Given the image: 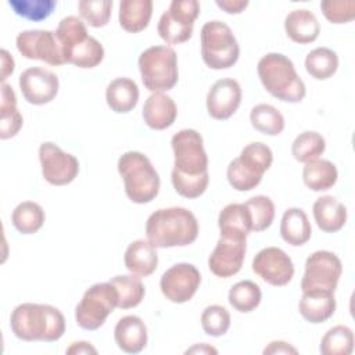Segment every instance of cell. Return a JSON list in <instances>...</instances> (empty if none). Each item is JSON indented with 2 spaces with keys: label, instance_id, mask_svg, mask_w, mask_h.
Masks as SVG:
<instances>
[{
  "label": "cell",
  "instance_id": "2",
  "mask_svg": "<svg viewBox=\"0 0 355 355\" xmlns=\"http://www.w3.org/2000/svg\"><path fill=\"white\" fill-rule=\"evenodd\" d=\"M14 336L24 341H57L65 331L61 311L47 304L25 302L14 308L10 316Z\"/></svg>",
  "mask_w": 355,
  "mask_h": 355
},
{
  "label": "cell",
  "instance_id": "25",
  "mask_svg": "<svg viewBox=\"0 0 355 355\" xmlns=\"http://www.w3.org/2000/svg\"><path fill=\"white\" fill-rule=\"evenodd\" d=\"M139 96L140 92L136 82L129 78H116L111 80L105 90V101L116 114L132 111L139 101Z\"/></svg>",
  "mask_w": 355,
  "mask_h": 355
},
{
  "label": "cell",
  "instance_id": "30",
  "mask_svg": "<svg viewBox=\"0 0 355 355\" xmlns=\"http://www.w3.org/2000/svg\"><path fill=\"white\" fill-rule=\"evenodd\" d=\"M338 68V55L329 47H316L306 54L305 69L316 80L331 78Z\"/></svg>",
  "mask_w": 355,
  "mask_h": 355
},
{
  "label": "cell",
  "instance_id": "10",
  "mask_svg": "<svg viewBox=\"0 0 355 355\" xmlns=\"http://www.w3.org/2000/svg\"><path fill=\"white\" fill-rule=\"evenodd\" d=\"M341 273L343 263L334 252L326 250L315 251L305 261V272L301 280V290L334 293Z\"/></svg>",
  "mask_w": 355,
  "mask_h": 355
},
{
  "label": "cell",
  "instance_id": "15",
  "mask_svg": "<svg viewBox=\"0 0 355 355\" xmlns=\"http://www.w3.org/2000/svg\"><path fill=\"white\" fill-rule=\"evenodd\" d=\"M19 89L24 98L33 105H43L53 101L58 93V78L55 73L32 67L19 75Z\"/></svg>",
  "mask_w": 355,
  "mask_h": 355
},
{
  "label": "cell",
  "instance_id": "49",
  "mask_svg": "<svg viewBox=\"0 0 355 355\" xmlns=\"http://www.w3.org/2000/svg\"><path fill=\"white\" fill-rule=\"evenodd\" d=\"M67 354H97V349L87 341H76L67 348Z\"/></svg>",
  "mask_w": 355,
  "mask_h": 355
},
{
  "label": "cell",
  "instance_id": "37",
  "mask_svg": "<svg viewBox=\"0 0 355 355\" xmlns=\"http://www.w3.org/2000/svg\"><path fill=\"white\" fill-rule=\"evenodd\" d=\"M239 159L248 169L263 176V173L270 168L273 162V154L272 150L265 143L252 141L241 150Z\"/></svg>",
  "mask_w": 355,
  "mask_h": 355
},
{
  "label": "cell",
  "instance_id": "21",
  "mask_svg": "<svg viewBox=\"0 0 355 355\" xmlns=\"http://www.w3.org/2000/svg\"><path fill=\"white\" fill-rule=\"evenodd\" d=\"M218 226L220 236L223 237L247 240V236L251 232V215L245 204H227L219 212Z\"/></svg>",
  "mask_w": 355,
  "mask_h": 355
},
{
  "label": "cell",
  "instance_id": "29",
  "mask_svg": "<svg viewBox=\"0 0 355 355\" xmlns=\"http://www.w3.org/2000/svg\"><path fill=\"white\" fill-rule=\"evenodd\" d=\"M338 178L336 165L329 159H312L302 168V180L305 186L313 191H324L331 189Z\"/></svg>",
  "mask_w": 355,
  "mask_h": 355
},
{
  "label": "cell",
  "instance_id": "27",
  "mask_svg": "<svg viewBox=\"0 0 355 355\" xmlns=\"http://www.w3.org/2000/svg\"><path fill=\"white\" fill-rule=\"evenodd\" d=\"M64 58L67 64L78 68H94L104 58V47L96 37L87 35L68 47L64 51Z\"/></svg>",
  "mask_w": 355,
  "mask_h": 355
},
{
  "label": "cell",
  "instance_id": "18",
  "mask_svg": "<svg viewBox=\"0 0 355 355\" xmlns=\"http://www.w3.org/2000/svg\"><path fill=\"white\" fill-rule=\"evenodd\" d=\"M114 338L123 352L139 354L147 345V327L139 316L128 315L116 322Z\"/></svg>",
  "mask_w": 355,
  "mask_h": 355
},
{
  "label": "cell",
  "instance_id": "22",
  "mask_svg": "<svg viewBox=\"0 0 355 355\" xmlns=\"http://www.w3.org/2000/svg\"><path fill=\"white\" fill-rule=\"evenodd\" d=\"M123 262L126 269L139 277L153 275L158 265V254L148 240H136L125 251Z\"/></svg>",
  "mask_w": 355,
  "mask_h": 355
},
{
  "label": "cell",
  "instance_id": "50",
  "mask_svg": "<svg viewBox=\"0 0 355 355\" xmlns=\"http://www.w3.org/2000/svg\"><path fill=\"white\" fill-rule=\"evenodd\" d=\"M184 354H218V349L202 343V344H197V345L186 349Z\"/></svg>",
  "mask_w": 355,
  "mask_h": 355
},
{
  "label": "cell",
  "instance_id": "7",
  "mask_svg": "<svg viewBox=\"0 0 355 355\" xmlns=\"http://www.w3.org/2000/svg\"><path fill=\"white\" fill-rule=\"evenodd\" d=\"M240 55V46L230 29L222 21H208L201 28V57L211 69H227Z\"/></svg>",
  "mask_w": 355,
  "mask_h": 355
},
{
  "label": "cell",
  "instance_id": "24",
  "mask_svg": "<svg viewBox=\"0 0 355 355\" xmlns=\"http://www.w3.org/2000/svg\"><path fill=\"white\" fill-rule=\"evenodd\" d=\"M284 29L287 36L300 44H308L318 39L320 25L315 14L309 10H293L284 19Z\"/></svg>",
  "mask_w": 355,
  "mask_h": 355
},
{
  "label": "cell",
  "instance_id": "47",
  "mask_svg": "<svg viewBox=\"0 0 355 355\" xmlns=\"http://www.w3.org/2000/svg\"><path fill=\"white\" fill-rule=\"evenodd\" d=\"M17 107V96L12 87L8 83H1V100H0V108H10Z\"/></svg>",
  "mask_w": 355,
  "mask_h": 355
},
{
  "label": "cell",
  "instance_id": "23",
  "mask_svg": "<svg viewBox=\"0 0 355 355\" xmlns=\"http://www.w3.org/2000/svg\"><path fill=\"white\" fill-rule=\"evenodd\" d=\"M312 212L318 227L324 233H336L347 222L345 205L333 196L319 197L312 205Z\"/></svg>",
  "mask_w": 355,
  "mask_h": 355
},
{
  "label": "cell",
  "instance_id": "33",
  "mask_svg": "<svg viewBox=\"0 0 355 355\" xmlns=\"http://www.w3.org/2000/svg\"><path fill=\"white\" fill-rule=\"evenodd\" d=\"M250 121L255 130L268 136H277L284 129L283 114L270 104H258L252 107Z\"/></svg>",
  "mask_w": 355,
  "mask_h": 355
},
{
  "label": "cell",
  "instance_id": "39",
  "mask_svg": "<svg viewBox=\"0 0 355 355\" xmlns=\"http://www.w3.org/2000/svg\"><path fill=\"white\" fill-rule=\"evenodd\" d=\"M12 11L33 22H40L51 15L57 1L55 0H10L8 1Z\"/></svg>",
  "mask_w": 355,
  "mask_h": 355
},
{
  "label": "cell",
  "instance_id": "5",
  "mask_svg": "<svg viewBox=\"0 0 355 355\" xmlns=\"http://www.w3.org/2000/svg\"><path fill=\"white\" fill-rule=\"evenodd\" d=\"M118 172L123 180L125 193L132 202L147 204L157 197L161 186L159 175L143 153H123L118 159Z\"/></svg>",
  "mask_w": 355,
  "mask_h": 355
},
{
  "label": "cell",
  "instance_id": "35",
  "mask_svg": "<svg viewBox=\"0 0 355 355\" xmlns=\"http://www.w3.org/2000/svg\"><path fill=\"white\" fill-rule=\"evenodd\" d=\"M354 349V333L344 324L333 326L322 337L319 351L323 355H349Z\"/></svg>",
  "mask_w": 355,
  "mask_h": 355
},
{
  "label": "cell",
  "instance_id": "31",
  "mask_svg": "<svg viewBox=\"0 0 355 355\" xmlns=\"http://www.w3.org/2000/svg\"><path fill=\"white\" fill-rule=\"evenodd\" d=\"M118 293V308L129 309L137 306L146 294V288L136 275H118L110 280Z\"/></svg>",
  "mask_w": 355,
  "mask_h": 355
},
{
  "label": "cell",
  "instance_id": "48",
  "mask_svg": "<svg viewBox=\"0 0 355 355\" xmlns=\"http://www.w3.org/2000/svg\"><path fill=\"white\" fill-rule=\"evenodd\" d=\"M297 348L286 341H272L263 349V354H297Z\"/></svg>",
  "mask_w": 355,
  "mask_h": 355
},
{
  "label": "cell",
  "instance_id": "6",
  "mask_svg": "<svg viewBox=\"0 0 355 355\" xmlns=\"http://www.w3.org/2000/svg\"><path fill=\"white\" fill-rule=\"evenodd\" d=\"M143 85L153 93L171 90L179 79L178 55L169 46H151L139 55Z\"/></svg>",
  "mask_w": 355,
  "mask_h": 355
},
{
  "label": "cell",
  "instance_id": "13",
  "mask_svg": "<svg viewBox=\"0 0 355 355\" xmlns=\"http://www.w3.org/2000/svg\"><path fill=\"white\" fill-rule=\"evenodd\" d=\"M201 283L198 269L187 262H180L164 272L159 280L161 293L173 304H183L193 298Z\"/></svg>",
  "mask_w": 355,
  "mask_h": 355
},
{
  "label": "cell",
  "instance_id": "19",
  "mask_svg": "<svg viewBox=\"0 0 355 355\" xmlns=\"http://www.w3.org/2000/svg\"><path fill=\"white\" fill-rule=\"evenodd\" d=\"M178 108L172 97L165 93H153L143 105V119L146 125L155 130H164L173 125Z\"/></svg>",
  "mask_w": 355,
  "mask_h": 355
},
{
  "label": "cell",
  "instance_id": "17",
  "mask_svg": "<svg viewBox=\"0 0 355 355\" xmlns=\"http://www.w3.org/2000/svg\"><path fill=\"white\" fill-rule=\"evenodd\" d=\"M241 103V87L237 80L223 78L216 80L207 94V111L218 121L230 118Z\"/></svg>",
  "mask_w": 355,
  "mask_h": 355
},
{
  "label": "cell",
  "instance_id": "43",
  "mask_svg": "<svg viewBox=\"0 0 355 355\" xmlns=\"http://www.w3.org/2000/svg\"><path fill=\"white\" fill-rule=\"evenodd\" d=\"M320 10L331 24H347L355 17L354 0H323Z\"/></svg>",
  "mask_w": 355,
  "mask_h": 355
},
{
  "label": "cell",
  "instance_id": "42",
  "mask_svg": "<svg viewBox=\"0 0 355 355\" xmlns=\"http://www.w3.org/2000/svg\"><path fill=\"white\" fill-rule=\"evenodd\" d=\"M226 176L230 186L237 191H250L255 189L262 180V176L257 175L255 172L248 169L245 165H243L239 157L229 162L226 169Z\"/></svg>",
  "mask_w": 355,
  "mask_h": 355
},
{
  "label": "cell",
  "instance_id": "16",
  "mask_svg": "<svg viewBox=\"0 0 355 355\" xmlns=\"http://www.w3.org/2000/svg\"><path fill=\"white\" fill-rule=\"evenodd\" d=\"M245 241L220 236L208 258L209 270L222 279H227L240 272L245 257Z\"/></svg>",
  "mask_w": 355,
  "mask_h": 355
},
{
  "label": "cell",
  "instance_id": "40",
  "mask_svg": "<svg viewBox=\"0 0 355 355\" xmlns=\"http://www.w3.org/2000/svg\"><path fill=\"white\" fill-rule=\"evenodd\" d=\"M112 0H80L78 10L80 17L93 28L105 26L111 18Z\"/></svg>",
  "mask_w": 355,
  "mask_h": 355
},
{
  "label": "cell",
  "instance_id": "14",
  "mask_svg": "<svg viewBox=\"0 0 355 355\" xmlns=\"http://www.w3.org/2000/svg\"><path fill=\"white\" fill-rule=\"evenodd\" d=\"M252 270L270 286H286L294 276L291 258L279 247H266L252 259Z\"/></svg>",
  "mask_w": 355,
  "mask_h": 355
},
{
  "label": "cell",
  "instance_id": "4",
  "mask_svg": "<svg viewBox=\"0 0 355 355\" xmlns=\"http://www.w3.org/2000/svg\"><path fill=\"white\" fill-rule=\"evenodd\" d=\"M262 86L275 98L286 103H300L305 94V83L298 76L293 61L280 53H268L257 64Z\"/></svg>",
  "mask_w": 355,
  "mask_h": 355
},
{
  "label": "cell",
  "instance_id": "41",
  "mask_svg": "<svg viewBox=\"0 0 355 355\" xmlns=\"http://www.w3.org/2000/svg\"><path fill=\"white\" fill-rule=\"evenodd\" d=\"M201 327L212 337L225 336L230 327V313L222 305H209L201 313Z\"/></svg>",
  "mask_w": 355,
  "mask_h": 355
},
{
  "label": "cell",
  "instance_id": "38",
  "mask_svg": "<svg viewBox=\"0 0 355 355\" xmlns=\"http://www.w3.org/2000/svg\"><path fill=\"white\" fill-rule=\"evenodd\" d=\"M245 207L251 215V232L266 230L275 219V204L268 196H254L247 200Z\"/></svg>",
  "mask_w": 355,
  "mask_h": 355
},
{
  "label": "cell",
  "instance_id": "44",
  "mask_svg": "<svg viewBox=\"0 0 355 355\" xmlns=\"http://www.w3.org/2000/svg\"><path fill=\"white\" fill-rule=\"evenodd\" d=\"M1 125H0V139L7 140L14 137L22 128L24 118L17 107L0 108Z\"/></svg>",
  "mask_w": 355,
  "mask_h": 355
},
{
  "label": "cell",
  "instance_id": "9",
  "mask_svg": "<svg viewBox=\"0 0 355 355\" xmlns=\"http://www.w3.org/2000/svg\"><path fill=\"white\" fill-rule=\"evenodd\" d=\"M200 14L197 0H173L158 21V35L168 44H180L193 35L194 21Z\"/></svg>",
  "mask_w": 355,
  "mask_h": 355
},
{
  "label": "cell",
  "instance_id": "36",
  "mask_svg": "<svg viewBox=\"0 0 355 355\" xmlns=\"http://www.w3.org/2000/svg\"><path fill=\"white\" fill-rule=\"evenodd\" d=\"M326 150V141L323 136L313 130H305L300 133L293 144L291 154L298 162H309L312 159L319 158Z\"/></svg>",
  "mask_w": 355,
  "mask_h": 355
},
{
  "label": "cell",
  "instance_id": "12",
  "mask_svg": "<svg viewBox=\"0 0 355 355\" xmlns=\"http://www.w3.org/2000/svg\"><path fill=\"white\" fill-rule=\"evenodd\" d=\"M15 44L28 60H40L50 65L67 64L55 32L44 29L24 31L17 36Z\"/></svg>",
  "mask_w": 355,
  "mask_h": 355
},
{
  "label": "cell",
  "instance_id": "34",
  "mask_svg": "<svg viewBox=\"0 0 355 355\" xmlns=\"http://www.w3.org/2000/svg\"><path fill=\"white\" fill-rule=\"evenodd\" d=\"M262 300V291L259 286L251 280H241L233 284L229 290V304L241 313L254 311Z\"/></svg>",
  "mask_w": 355,
  "mask_h": 355
},
{
  "label": "cell",
  "instance_id": "8",
  "mask_svg": "<svg viewBox=\"0 0 355 355\" xmlns=\"http://www.w3.org/2000/svg\"><path fill=\"white\" fill-rule=\"evenodd\" d=\"M115 308H118L115 287L110 282L96 283L85 291L80 302L76 305L75 320L85 330H97L105 323L108 315Z\"/></svg>",
  "mask_w": 355,
  "mask_h": 355
},
{
  "label": "cell",
  "instance_id": "28",
  "mask_svg": "<svg viewBox=\"0 0 355 355\" xmlns=\"http://www.w3.org/2000/svg\"><path fill=\"white\" fill-rule=\"evenodd\" d=\"M153 15L151 0H122L119 3V25L130 33L141 32L147 28Z\"/></svg>",
  "mask_w": 355,
  "mask_h": 355
},
{
  "label": "cell",
  "instance_id": "3",
  "mask_svg": "<svg viewBox=\"0 0 355 355\" xmlns=\"http://www.w3.org/2000/svg\"><path fill=\"white\" fill-rule=\"evenodd\" d=\"M197 236V218L182 207L159 208L146 222V237L155 248L184 247L194 243Z\"/></svg>",
  "mask_w": 355,
  "mask_h": 355
},
{
  "label": "cell",
  "instance_id": "20",
  "mask_svg": "<svg viewBox=\"0 0 355 355\" xmlns=\"http://www.w3.org/2000/svg\"><path fill=\"white\" fill-rule=\"evenodd\" d=\"M301 316L309 323H322L330 319L336 312L334 293L329 291H302L298 302Z\"/></svg>",
  "mask_w": 355,
  "mask_h": 355
},
{
  "label": "cell",
  "instance_id": "11",
  "mask_svg": "<svg viewBox=\"0 0 355 355\" xmlns=\"http://www.w3.org/2000/svg\"><path fill=\"white\" fill-rule=\"evenodd\" d=\"M39 161L44 180L53 186L69 184L79 173L78 158L62 151L51 141H44L40 144Z\"/></svg>",
  "mask_w": 355,
  "mask_h": 355
},
{
  "label": "cell",
  "instance_id": "26",
  "mask_svg": "<svg viewBox=\"0 0 355 355\" xmlns=\"http://www.w3.org/2000/svg\"><path fill=\"white\" fill-rule=\"evenodd\" d=\"M280 234L290 245H304L312 234V227L306 214L301 208L286 209L280 222Z\"/></svg>",
  "mask_w": 355,
  "mask_h": 355
},
{
  "label": "cell",
  "instance_id": "32",
  "mask_svg": "<svg viewBox=\"0 0 355 355\" xmlns=\"http://www.w3.org/2000/svg\"><path fill=\"white\" fill-rule=\"evenodd\" d=\"M44 219L46 215L43 208L33 201L19 202L11 214V222L14 227L22 234L36 233L43 226Z\"/></svg>",
  "mask_w": 355,
  "mask_h": 355
},
{
  "label": "cell",
  "instance_id": "46",
  "mask_svg": "<svg viewBox=\"0 0 355 355\" xmlns=\"http://www.w3.org/2000/svg\"><path fill=\"white\" fill-rule=\"evenodd\" d=\"M0 57H1V83L6 82V79L8 78V75H11L14 72V68H15V62H14V58L12 55L6 50L3 49L0 51Z\"/></svg>",
  "mask_w": 355,
  "mask_h": 355
},
{
  "label": "cell",
  "instance_id": "45",
  "mask_svg": "<svg viewBox=\"0 0 355 355\" xmlns=\"http://www.w3.org/2000/svg\"><path fill=\"white\" fill-rule=\"evenodd\" d=\"M215 3L227 14H240L248 6L247 0H216Z\"/></svg>",
  "mask_w": 355,
  "mask_h": 355
},
{
  "label": "cell",
  "instance_id": "1",
  "mask_svg": "<svg viewBox=\"0 0 355 355\" xmlns=\"http://www.w3.org/2000/svg\"><path fill=\"white\" fill-rule=\"evenodd\" d=\"M171 146L175 155L172 184L178 194L197 198L208 187V155L202 136L196 129H182L172 136Z\"/></svg>",
  "mask_w": 355,
  "mask_h": 355
}]
</instances>
